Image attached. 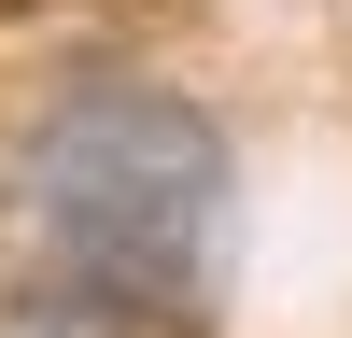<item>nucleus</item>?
Instances as JSON below:
<instances>
[{
    "mask_svg": "<svg viewBox=\"0 0 352 338\" xmlns=\"http://www.w3.org/2000/svg\"><path fill=\"white\" fill-rule=\"evenodd\" d=\"M28 212H43L56 268L113 310H169L197 296L226 225V141L197 99L169 84H71L28 141Z\"/></svg>",
    "mask_w": 352,
    "mask_h": 338,
    "instance_id": "1",
    "label": "nucleus"
},
{
    "mask_svg": "<svg viewBox=\"0 0 352 338\" xmlns=\"http://www.w3.org/2000/svg\"><path fill=\"white\" fill-rule=\"evenodd\" d=\"M0 338H113V296H85V282H56V296H28Z\"/></svg>",
    "mask_w": 352,
    "mask_h": 338,
    "instance_id": "2",
    "label": "nucleus"
}]
</instances>
